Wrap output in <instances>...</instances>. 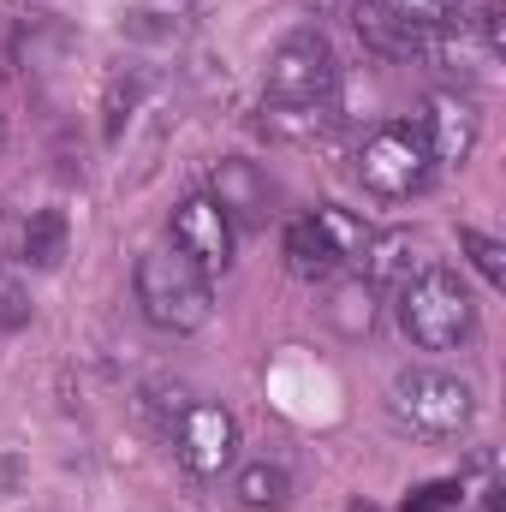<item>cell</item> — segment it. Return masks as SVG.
Here are the masks:
<instances>
[{"instance_id":"obj_15","label":"cell","mask_w":506,"mask_h":512,"mask_svg":"<svg viewBox=\"0 0 506 512\" xmlns=\"http://www.w3.org/2000/svg\"><path fill=\"white\" fill-rule=\"evenodd\" d=\"M316 227L328 233V245L340 251V262H364V251H370V227L352 215V209H316Z\"/></svg>"},{"instance_id":"obj_17","label":"cell","mask_w":506,"mask_h":512,"mask_svg":"<svg viewBox=\"0 0 506 512\" xmlns=\"http://www.w3.org/2000/svg\"><path fill=\"white\" fill-rule=\"evenodd\" d=\"M459 251L477 262V274H483L489 286L506 280V245L501 239H489V233H477V227H459Z\"/></svg>"},{"instance_id":"obj_10","label":"cell","mask_w":506,"mask_h":512,"mask_svg":"<svg viewBox=\"0 0 506 512\" xmlns=\"http://www.w3.org/2000/svg\"><path fill=\"white\" fill-rule=\"evenodd\" d=\"M352 24H358V36L381 48V54H417L423 42H429V30H417V24H405L387 0H358V12H352Z\"/></svg>"},{"instance_id":"obj_19","label":"cell","mask_w":506,"mask_h":512,"mask_svg":"<svg viewBox=\"0 0 506 512\" xmlns=\"http://www.w3.org/2000/svg\"><path fill=\"white\" fill-rule=\"evenodd\" d=\"M447 507H459V483H423L405 501V512H447Z\"/></svg>"},{"instance_id":"obj_18","label":"cell","mask_w":506,"mask_h":512,"mask_svg":"<svg viewBox=\"0 0 506 512\" xmlns=\"http://www.w3.org/2000/svg\"><path fill=\"white\" fill-rule=\"evenodd\" d=\"M405 24H417V30H441V24H453L459 18V6L465 0H387Z\"/></svg>"},{"instance_id":"obj_12","label":"cell","mask_w":506,"mask_h":512,"mask_svg":"<svg viewBox=\"0 0 506 512\" xmlns=\"http://www.w3.org/2000/svg\"><path fill=\"white\" fill-rule=\"evenodd\" d=\"M18 256H24V268H54V262L66 256V215H60V209L30 215V227H24V239H18Z\"/></svg>"},{"instance_id":"obj_11","label":"cell","mask_w":506,"mask_h":512,"mask_svg":"<svg viewBox=\"0 0 506 512\" xmlns=\"http://www.w3.org/2000/svg\"><path fill=\"white\" fill-rule=\"evenodd\" d=\"M286 268H292L298 280H328V274H340V268H346L340 251L328 245V233L316 227V215H304V221H292V227H286Z\"/></svg>"},{"instance_id":"obj_14","label":"cell","mask_w":506,"mask_h":512,"mask_svg":"<svg viewBox=\"0 0 506 512\" xmlns=\"http://www.w3.org/2000/svg\"><path fill=\"white\" fill-rule=\"evenodd\" d=\"M370 280H411V268H417V239L411 233H381V239H370Z\"/></svg>"},{"instance_id":"obj_3","label":"cell","mask_w":506,"mask_h":512,"mask_svg":"<svg viewBox=\"0 0 506 512\" xmlns=\"http://www.w3.org/2000/svg\"><path fill=\"white\" fill-rule=\"evenodd\" d=\"M340 84V60L328 48V36L298 30L268 54V108L274 114H316Z\"/></svg>"},{"instance_id":"obj_20","label":"cell","mask_w":506,"mask_h":512,"mask_svg":"<svg viewBox=\"0 0 506 512\" xmlns=\"http://www.w3.org/2000/svg\"><path fill=\"white\" fill-rule=\"evenodd\" d=\"M346 512H381V507H346Z\"/></svg>"},{"instance_id":"obj_16","label":"cell","mask_w":506,"mask_h":512,"mask_svg":"<svg viewBox=\"0 0 506 512\" xmlns=\"http://www.w3.org/2000/svg\"><path fill=\"white\" fill-rule=\"evenodd\" d=\"M334 322H340L346 334H370V322H376V286H370V280L340 286V292H334Z\"/></svg>"},{"instance_id":"obj_4","label":"cell","mask_w":506,"mask_h":512,"mask_svg":"<svg viewBox=\"0 0 506 512\" xmlns=\"http://www.w3.org/2000/svg\"><path fill=\"white\" fill-rule=\"evenodd\" d=\"M393 417L417 435H459L471 417H477V393L471 382L447 376V370H399L393 376V393H387Z\"/></svg>"},{"instance_id":"obj_2","label":"cell","mask_w":506,"mask_h":512,"mask_svg":"<svg viewBox=\"0 0 506 512\" xmlns=\"http://www.w3.org/2000/svg\"><path fill=\"white\" fill-rule=\"evenodd\" d=\"M477 322V304L453 268H417L399 292V328L423 352H453Z\"/></svg>"},{"instance_id":"obj_7","label":"cell","mask_w":506,"mask_h":512,"mask_svg":"<svg viewBox=\"0 0 506 512\" xmlns=\"http://www.w3.org/2000/svg\"><path fill=\"white\" fill-rule=\"evenodd\" d=\"M173 251H185L203 274H221L233 262V221L215 197H185L173 209Z\"/></svg>"},{"instance_id":"obj_5","label":"cell","mask_w":506,"mask_h":512,"mask_svg":"<svg viewBox=\"0 0 506 512\" xmlns=\"http://www.w3.org/2000/svg\"><path fill=\"white\" fill-rule=\"evenodd\" d=\"M429 173H435L429 143H423V131L405 126V120L376 126L364 137V149H358V179H364L376 197H411V191L429 185Z\"/></svg>"},{"instance_id":"obj_21","label":"cell","mask_w":506,"mask_h":512,"mask_svg":"<svg viewBox=\"0 0 506 512\" xmlns=\"http://www.w3.org/2000/svg\"><path fill=\"white\" fill-rule=\"evenodd\" d=\"M0 143H6V126H0Z\"/></svg>"},{"instance_id":"obj_9","label":"cell","mask_w":506,"mask_h":512,"mask_svg":"<svg viewBox=\"0 0 506 512\" xmlns=\"http://www.w3.org/2000/svg\"><path fill=\"white\" fill-rule=\"evenodd\" d=\"M209 197L221 203L227 221H245V227H262V221H268V179L256 173L251 161H221Z\"/></svg>"},{"instance_id":"obj_1","label":"cell","mask_w":506,"mask_h":512,"mask_svg":"<svg viewBox=\"0 0 506 512\" xmlns=\"http://www.w3.org/2000/svg\"><path fill=\"white\" fill-rule=\"evenodd\" d=\"M137 310L161 334H197L215 316V274H203L185 251H149L137 262Z\"/></svg>"},{"instance_id":"obj_13","label":"cell","mask_w":506,"mask_h":512,"mask_svg":"<svg viewBox=\"0 0 506 512\" xmlns=\"http://www.w3.org/2000/svg\"><path fill=\"white\" fill-rule=\"evenodd\" d=\"M286 495H292V477L280 471V465H268V459H256L239 471V501L251 512H268V507H286Z\"/></svg>"},{"instance_id":"obj_6","label":"cell","mask_w":506,"mask_h":512,"mask_svg":"<svg viewBox=\"0 0 506 512\" xmlns=\"http://www.w3.org/2000/svg\"><path fill=\"white\" fill-rule=\"evenodd\" d=\"M167 435H173V453H179V465H185L191 477H221V471L233 465V453H239V423H233V411H221V405H209V399H191Z\"/></svg>"},{"instance_id":"obj_8","label":"cell","mask_w":506,"mask_h":512,"mask_svg":"<svg viewBox=\"0 0 506 512\" xmlns=\"http://www.w3.org/2000/svg\"><path fill=\"white\" fill-rule=\"evenodd\" d=\"M417 131H423L435 167H459V161H471L483 120H477V108H471L465 96H429V114H423Z\"/></svg>"}]
</instances>
